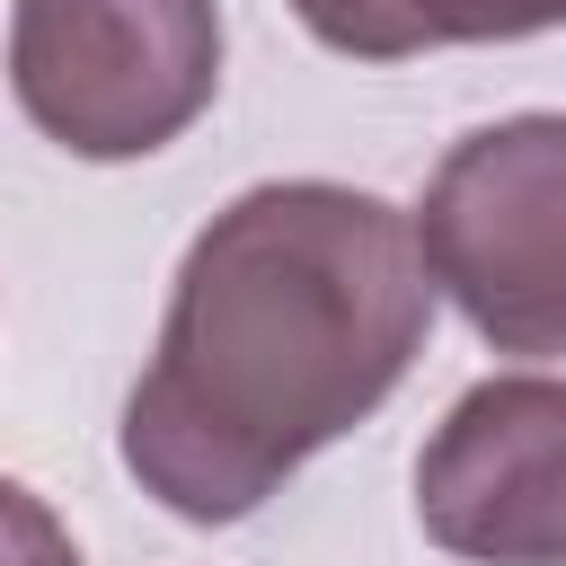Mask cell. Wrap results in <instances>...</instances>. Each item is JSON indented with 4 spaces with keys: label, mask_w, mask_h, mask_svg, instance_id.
<instances>
[{
    "label": "cell",
    "mask_w": 566,
    "mask_h": 566,
    "mask_svg": "<svg viewBox=\"0 0 566 566\" xmlns=\"http://www.w3.org/2000/svg\"><path fill=\"white\" fill-rule=\"evenodd\" d=\"M424 327L433 274L398 203L327 177L248 186L177 265L124 469L177 522H239L407 380Z\"/></svg>",
    "instance_id": "6da1fadb"
},
{
    "label": "cell",
    "mask_w": 566,
    "mask_h": 566,
    "mask_svg": "<svg viewBox=\"0 0 566 566\" xmlns=\"http://www.w3.org/2000/svg\"><path fill=\"white\" fill-rule=\"evenodd\" d=\"M0 566H80L62 513L18 478H0Z\"/></svg>",
    "instance_id": "8992f818"
},
{
    "label": "cell",
    "mask_w": 566,
    "mask_h": 566,
    "mask_svg": "<svg viewBox=\"0 0 566 566\" xmlns=\"http://www.w3.org/2000/svg\"><path fill=\"white\" fill-rule=\"evenodd\" d=\"M221 88V0H18L9 97L71 159H150Z\"/></svg>",
    "instance_id": "7a4b0ae2"
},
{
    "label": "cell",
    "mask_w": 566,
    "mask_h": 566,
    "mask_svg": "<svg viewBox=\"0 0 566 566\" xmlns=\"http://www.w3.org/2000/svg\"><path fill=\"white\" fill-rule=\"evenodd\" d=\"M416 522L469 566H566V380L495 371L416 451Z\"/></svg>",
    "instance_id": "277c9868"
},
{
    "label": "cell",
    "mask_w": 566,
    "mask_h": 566,
    "mask_svg": "<svg viewBox=\"0 0 566 566\" xmlns=\"http://www.w3.org/2000/svg\"><path fill=\"white\" fill-rule=\"evenodd\" d=\"M407 221L433 292L495 354H566V115L460 133Z\"/></svg>",
    "instance_id": "3957f363"
},
{
    "label": "cell",
    "mask_w": 566,
    "mask_h": 566,
    "mask_svg": "<svg viewBox=\"0 0 566 566\" xmlns=\"http://www.w3.org/2000/svg\"><path fill=\"white\" fill-rule=\"evenodd\" d=\"M292 18L345 62H407L433 44H513L566 27V0H292Z\"/></svg>",
    "instance_id": "5b68a950"
}]
</instances>
